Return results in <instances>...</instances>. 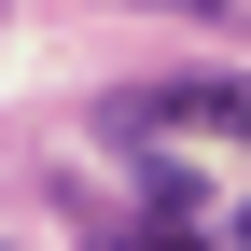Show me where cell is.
I'll return each instance as SVG.
<instances>
[{
  "label": "cell",
  "mask_w": 251,
  "mask_h": 251,
  "mask_svg": "<svg viewBox=\"0 0 251 251\" xmlns=\"http://www.w3.org/2000/svg\"><path fill=\"white\" fill-rule=\"evenodd\" d=\"M112 126H181V140H251V70H168L140 84Z\"/></svg>",
  "instance_id": "6da1fadb"
},
{
  "label": "cell",
  "mask_w": 251,
  "mask_h": 251,
  "mask_svg": "<svg viewBox=\"0 0 251 251\" xmlns=\"http://www.w3.org/2000/svg\"><path fill=\"white\" fill-rule=\"evenodd\" d=\"M98 251H196V237H168V224H126V237H98Z\"/></svg>",
  "instance_id": "7a4b0ae2"
},
{
  "label": "cell",
  "mask_w": 251,
  "mask_h": 251,
  "mask_svg": "<svg viewBox=\"0 0 251 251\" xmlns=\"http://www.w3.org/2000/svg\"><path fill=\"white\" fill-rule=\"evenodd\" d=\"M237 251H251V209H237Z\"/></svg>",
  "instance_id": "3957f363"
}]
</instances>
